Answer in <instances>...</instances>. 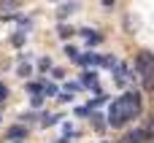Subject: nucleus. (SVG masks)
<instances>
[{
	"label": "nucleus",
	"instance_id": "obj_1",
	"mask_svg": "<svg viewBox=\"0 0 154 143\" xmlns=\"http://www.w3.org/2000/svg\"><path fill=\"white\" fill-rule=\"evenodd\" d=\"M135 65H138V70L143 73V76H152V65H154V57L149 51H141L138 54V59H135Z\"/></svg>",
	"mask_w": 154,
	"mask_h": 143
},
{
	"label": "nucleus",
	"instance_id": "obj_2",
	"mask_svg": "<svg viewBox=\"0 0 154 143\" xmlns=\"http://www.w3.org/2000/svg\"><path fill=\"white\" fill-rule=\"evenodd\" d=\"M16 8H19V0H0V14L8 16V14H14Z\"/></svg>",
	"mask_w": 154,
	"mask_h": 143
},
{
	"label": "nucleus",
	"instance_id": "obj_3",
	"mask_svg": "<svg viewBox=\"0 0 154 143\" xmlns=\"http://www.w3.org/2000/svg\"><path fill=\"white\" fill-rule=\"evenodd\" d=\"M24 135H27V127H22V124H14L8 130V141H16V138H24Z\"/></svg>",
	"mask_w": 154,
	"mask_h": 143
},
{
	"label": "nucleus",
	"instance_id": "obj_4",
	"mask_svg": "<svg viewBox=\"0 0 154 143\" xmlns=\"http://www.w3.org/2000/svg\"><path fill=\"white\" fill-rule=\"evenodd\" d=\"M76 11V3H65V5H60V11H57V19H65V16H70Z\"/></svg>",
	"mask_w": 154,
	"mask_h": 143
},
{
	"label": "nucleus",
	"instance_id": "obj_5",
	"mask_svg": "<svg viewBox=\"0 0 154 143\" xmlns=\"http://www.w3.org/2000/svg\"><path fill=\"white\" fill-rule=\"evenodd\" d=\"M22 43H24V35H22V32H16V35H14V46H16V49H19V46H22Z\"/></svg>",
	"mask_w": 154,
	"mask_h": 143
},
{
	"label": "nucleus",
	"instance_id": "obj_6",
	"mask_svg": "<svg viewBox=\"0 0 154 143\" xmlns=\"http://www.w3.org/2000/svg\"><path fill=\"white\" fill-rule=\"evenodd\" d=\"M30 70H32V68H30V65H22V68H19V70H16V73H19V76H30Z\"/></svg>",
	"mask_w": 154,
	"mask_h": 143
},
{
	"label": "nucleus",
	"instance_id": "obj_7",
	"mask_svg": "<svg viewBox=\"0 0 154 143\" xmlns=\"http://www.w3.org/2000/svg\"><path fill=\"white\" fill-rule=\"evenodd\" d=\"M92 122H95V127H97V130H100V127H103V119H100V116H97V114H92Z\"/></svg>",
	"mask_w": 154,
	"mask_h": 143
},
{
	"label": "nucleus",
	"instance_id": "obj_8",
	"mask_svg": "<svg viewBox=\"0 0 154 143\" xmlns=\"http://www.w3.org/2000/svg\"><path fill=\"white\" fill-rule=\"evenodd\" d=\"M60 35H62V38H68V35H73V30H68V27H60Z\"/></svg>",
	"mask_w": 154,
	"mask_h": 143
},
{
	"label": "nucleus",
	"instance_id": "obj_9",
	"mask_svg": "<svg viewBox=\"0 0 154 143\" xmlns=\"http://www.w3.org/2000/svg\"><path fill=\"white\" fill-rule=\"evenodd\" d=\"M65 54H68V57H76V54H79V51H76V49H73V46H65Z\"/></svg>",
	"mask_w": 154,
	"mask_h": 143
},
{
	"label": "nucleus",
	"instance_id": "obj_10",
	"mask_svg": "<svg viewBox=\"0 0 154 143\" xmlns=\"http://www.w3.org/2000/svg\"><path fill=\"white\" fill-rule=\"evenodd\" d=\"M49 65H51V59H41V65H38V68H41V70H49Z\"/></svg>",
	"mask_w": 154,
	"mask_h": 143
},
{
	"label": "nucleus",
	"instance_id": "obj_11",
	"mask_svg": "<svg viewBox=\"0 0 154 143\" xmlns=\"http://www.w3.org/2000/svg\"><path fill=\"white\" fill-rule=\"evenodd\" d=\"M41 87H43V84H27V89H30V92H32V95H35V92H38V89H41Z\"/></svg>",
	"mask_w": 154,
	"mask_h": 143
},
{
	"label": "nucleus",
	"instance_id": "obj_12",
	"mask_svg": "<svg viewBox=\"0 0 154 143\" xmlns=\"http://www.w3.org/2000/svg\"><path fill=\"white\" fill-rule=\"evenodd\" d=\"M0 97H5V89H3V84H0Z\"/></svg>",
	"mask_w": 154,
	"mask_h": 143
}]
</instances>
